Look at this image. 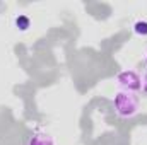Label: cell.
<instances>
[{
    "mask_svg": "<svg viewBox=\"0 0 147 145\" xmlns=\"http://www.w3.org/2000/svg\"><path fill=\"white\" fill-rule=\"evenodd\" d=\"M113 108L120 118H132L139 111V97L135 92L118 91L113 96Z\"/></svg>",
    "mask_w": 147,
    "mask_h": 145,
    "instance_id": "cell-1",
    "label": "cell"
},
{
    "mask_svg": "<svg viewBox=\"0 0 147 145\" xmlns=\"http://www.w3.org/2000/svg\"><path fill=\"white\" fill-rule=\"evenodd\" d=\"M116 84L120 87V91H127V92H137L142 89V77L132 68H125L116 75Z\"/></svg>",
    "mask_w": 147,
    "mask_h": 145,
    "instance_id": "cell-2",
    "label": "cell"
},
{
    "mask_svg": "<svg viewBox=\"0 0 147 145\" xmlns=\"http://www.w3.org/2000/svg\"><path fill=\"white\" fill-rule=\"evenodd\" d=\"M28 145H55V138L50 133L38 130L28 138Z\"/></svg>",
    "mask_w": 147,
    "mask_h": 145,
    "instance_id": "cell-3",
    "label": "cell"
},
{
    "mask_svg": "<svg viewBox=\"0 0 147 145\" xmlns=\"http://www.w3.org/2000/svg\"><path fill=\"white\" fill-rule=\"evenodd\" d=\"M16 28H17L19 31H28V29L31 28V19H29L28 15H24V14H19V15L16 17Z\"/></svg>",
    "mask_w": 147,
    "mask_h": 145,
    "instance_id": "cell-4",
    "label": "cell"
},
{
    "mask_svg": "<svg viewBox=\"0 0 147 145\" xmlns=\"http://www.w3.org/2000/svg\"><path fill=\"white\" fill-rule=\"evenodd\" d=\"M134 33L137 36L147 38V21L146 19H139V21L134 22Z\"/></svg>",
    "mask_w": 147,
    "mask_h": 145,
    "instance_id": "cell-5",
    "label": "cell"
},
{
    "mask_svg": "<svg viewBox=\"0 0 147 145\" xmlns=\"http://www.w3.org/2000/svg\"><path fill=\"white\" fill-rule=\"evenodd\" d=\"M142 91L147 94V72L144 73V77H142Z\"/></svg>",
    "mask_w": 147,
    "mask_h": 145,
    "instance_id": "cell-6",
    "label": "cell"
},
{
    "mask_svg": "<svg viewBox=\"0 0 147 145\" xmlns=\"http://www.w3.org/2000/svg\"><path fill=\"white\" fill-rule=\"evenodd\" d=\"M146 63H147V51H146Z\"/></svg>",
    "mask_w": 147,
    "mask_h": 145,
    "instance_id": "cell-7",
    "label": "cell"
}]
</instances>
